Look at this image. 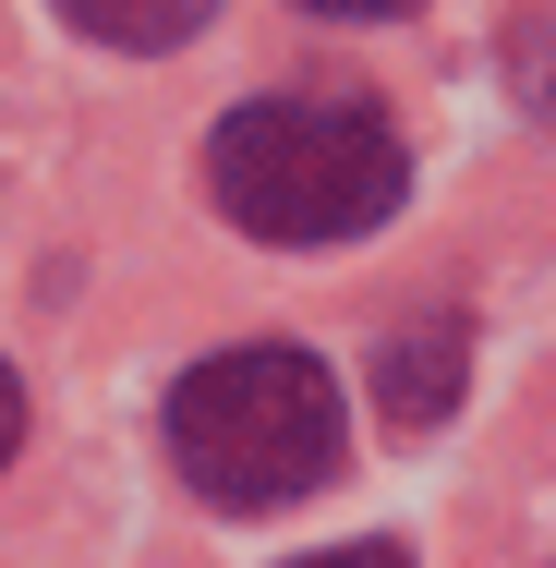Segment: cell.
<instances>
[{
  "mask_svg": "<svg viewBox=\"0 0 556 568\" xmlns=\"http://www.w3.org/2000/svg\"><path fill=\"white\" fill-rule=\"evenodd\" d=\"M303 12H351V24H387V12H412V0H303Z\"/></svg>",
  "mask_w": 556,
  "mask_h": 568,
  "instance_id": "8",
  "label": "cell"
},
{
  "mask_svg": "<svg viewBox=\"0 0 556 568\" xmlns=\"http://www.w3.org/2000/svg\"><path fill=\"white\" fill-rule=\"evenodd\" d=\"M508 98L556 133V12H520L508 24Z\"/></svg>",
  "mask_w": 556,
  "mask_h": 568,
  "instance_id": "5",
  "label": "cell"
},
{
  "mask_svg": "<svg viewBox=\"0 0 556 568\" xmlns=\"http://www.w3.org/2000/svg\"><path fill=\"white\" fill-rule=\"evenodd\" d=\"M24 448V387H12V363H0V459Z\"/></svg>",
  "mask_w": 556,
  "mask_h": 568,
  "instance_id": "7",
  "label": "cell"
},
{
  "mask_svg": "<svg viewBox=\"0 0 556 568\" xmlns=\"http://www.w3.org/2000/svg\"><path fill=\"white\" fill-rule=\"evenodd\" d=\"M206 170H219V206L266 242H351L412 194L400 133L351 98H254L219 121Z\"/></svg>",
  "mask_w": 556,
  "mask_h": 568,
  "instance_id": "1",
  "label": "cell"
},
{
  "mask_svg": "<svg viewBox=\"0 0 556 568\" xmlns=\"http://www.w3.org/2000/svg\"><path fill=\"white\" fill-rule=\"evenodd\" d=\"M303 568H412L400 545H327V557H303Z\"/></svg>",
  "mask_w": 556,
  "mask_h": 568,
  "instance_id": "6",
  "label": "cell"
},
{
  "mask_svg": "<svg viewBox=\"0 0 556 568\" xmlns=\"http://www.w3.org/2000/svg\"><path fill=\"white\" fill-rule=\"evenodd\" d=\"M459 387H472V327L459 315H412L400 339L375 351V412L400 436H436L447 412H459Z\"/></svg>",
  "mask_w": 556,
  "mask_h": 568,
  "instance_id": "3",
  "label": "cell"
},
{
  "mask_svg": "<svg viewBox=\"0 0 556 568\" xmlns=\"http://www.w3.org/2000/svg\"><path fill=\"white\" fill-rule=\"evenodd\" d=\"M338 375L315 351H219L170 387V459L206 508H291L338 471Z\"/></svg>",
  "mask_w": 556,
  "mask_h": 568,
  "instance_id": "2",
  "label": "cell"
},
{
  "mask_svg": "<svg viewBox=\"0 0 556 568\" xmlns=\"http://www.w3.org/2000/svg\"><path fill=\"white\" fill-rule=\"evenodd\" d=\"M98 49H182L194 24H206V0H61Z\"/></svg>",
  "mask_w": 556,
  "mask_h": 568,
  "instance_id": "4",
  "label": "cell"
}]
</instances>
